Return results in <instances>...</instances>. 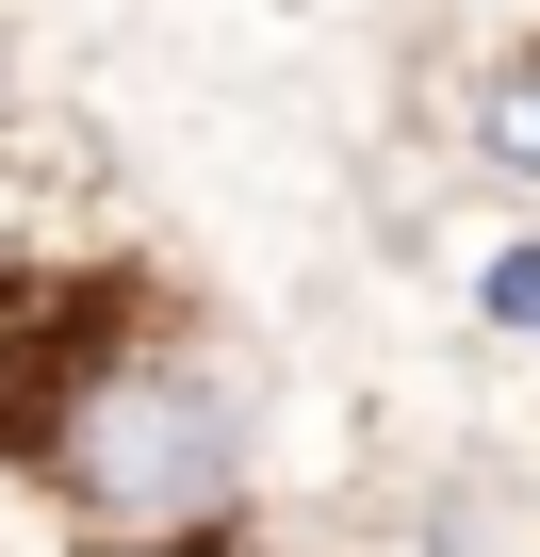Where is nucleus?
Returning a JSON list of instances; mask_svg holds the SVG:
<instances>
[{"label":"nucleus","instance_id":"1","mask_svg":"<svg viewBox=\"0 0 540 557\" xmlns=\"http://www.w3.org/2000/svg\"><path fill=\"white\" fill-rule=\"evenodd\" d=\"M34 475L99 524V541H197L246 508V426L180 345H115L99 377H66V410L34 426Z\"/></svg>","mask_w":540,"mask_h":557},{"label":"nucleus","instance_id":"2","mask_svg":"<svg viewBox=\"0 0 540 557\" xmlns=\"http://www.w3.org/2000/svg\"><path fill=\"white\" fill-rule=\"evenodd\" d=\"M475 148H491V164H507V181H540V34H524V50H491V66H475Z\"/></svg>","mask_w":540,"mask_h":557}]
</instances>
